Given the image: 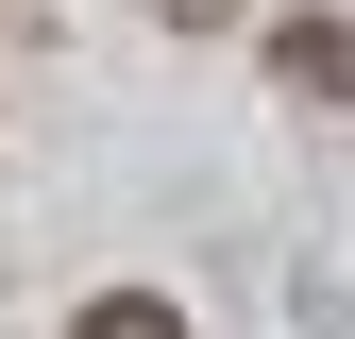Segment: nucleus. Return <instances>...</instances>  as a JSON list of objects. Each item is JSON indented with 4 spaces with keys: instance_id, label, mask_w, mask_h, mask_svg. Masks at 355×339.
<instances>
[{
    "instance_id": "nucleus-1",
    "label": "nucleus",
    "mask_w": 355,
    "mask_h": 339,
    "mask_svg": "<svg viewBox=\"0 0 355 339\" xmlns=\"http://www.w3.org/2000/svg\"><path fill=\"white\" fill-rule=\"evenodd\" d=\"M271 68L304 85V102H355V17H288V34H271Z\"/></svg>"
},
{
    "instance_id": "nucleus-2",
    "label": "nucleus",
    "mask_w": 355,
    "mask_h": 339,
    "mask_svg": "<svg viewBox=\"0 0 355 339\" xmlns=\"http://www.w3.org/2000/svg\"><path fill=\"white\" fill-rule=\"evenodd\" d=\"M68 339H187V322H169V306H153V288H102V306H85Z\"/></svg>"
}]
</instances>
